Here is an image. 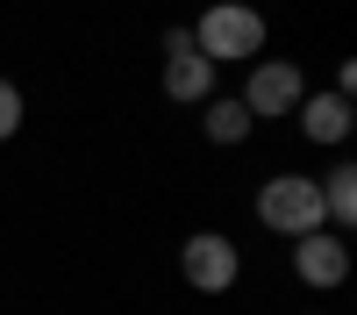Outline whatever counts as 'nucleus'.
I'll return each instance as SVG.
<instances>
[{
    "mask_svg": "<svg viewBox=\"0 0 357 315\" xmlns=\"http://www.w3.org/2000/svg\"><path fill=\"white\" fill-rule=\"evenodd\" d=\"M264 22L250 0H215V8H200V22H193V50L207 57V65H250V57H264Z\"/></svg>",
    "mask_w": 357,
    "mask_h": 315,
    "instance_id": "nucleus-1",
    "label": "nucleus"
},
{
    "mask_svg": "<svg viewBox=\"0 0 357 315\" xmlns=\"http://www.w3.org/2000/svg\"><path fill=\"white\" fill-rule=\"evenodd\" d=\"M257 222L272 229V237H307V229H321L329 215H321V186L307 180V172H279V180L257 186Z\"/></svg>",
    "mask_w": 357,
    "mask_h": 315,
    "instance_id": "nucleus-2",
    "label": "nucleus"
},
{
    "mask_svg": "<svg viewBox=\"0 0 357 315\" xmlns=\"http://www.w3.org/2000/svg\"><path fill=\"white\" fill-rule=\"evenodd\" d=\"M301 94H307V79H301V65L293 57H250V79H243V101L250 108V122H272V115H293L301 108Z\"/></svg>",
    "mask_w": 357,
    "mask_h": 315,
    "instance_id": "nucleus-3",
    "label": "nucleus"
},
{
    "mask_svg": "<svg viewBox=\"0 0 357 315\" xmlns=\"http://www.w3.org/2000/svg\"><path fill=\"white\" fill-rule=\"evenodd\" d=\"M178 272H186V286H200V294H229L236 272H243V258H236V244L222 229H193V237L178 244Z\"/></svg>",
    "mask_w": 357,
    "mask_h": 315,
    "instance_id": "nucleus-4",
    "label": "nucleus"
},
{
    "mask_svg": "<svg viewBox=\"0 0 357 315\" xmlns=\"http://www.w3.org/2000/svg\"><path fill=\"white\" fill-rule=\"evenodd\" d=\"M293 272H301L307 286H343L350 279V244L343 237H329V229H307V237H293Z\"/></svg>",
    "mask_w": 357,
    "mask_h": 315,
    "instance_id": "nucleus-5",
    "label": "nucleus"
},
{
    "mask_svg": "<svg viewBox=\"0 0 357 315\" xmlns=\"http://www.w3.org/2000/svg\"><path fill=\"white\" fill-rule=\"evenodd\" d=\"M293 115H301V136L307 143H329V151H336V143L350 136V94H336V86H329V94H301Z\"/></svg>",
    "mask_w": 357,
    "mask_h": 315,
    "instance_id": "nucleus-6",
    "label": "nucleus"
},
{
    "mask_svg": "<svg viewBox=\"0 0 357 315\" xmlns=\"http://www.w3.org/2000/svg\"><path fill=\"white\" fill-rule=\"evenodd\" d=\"M165 94L186 101V108H193V101H215V65H207L200 50H172V57H165Z\"/></svg>",
    "mask_w": 357,
    "mask_h": 315,
    "instance_id": "nucleus-7",
    "label": "nucleus"
},
{
    "mask_svg": "<svg viewBox=\"0 0 357 315\" xmlns=\"http://www.w3.org/2000/svg\"><path fill=\"white\" fill-rule=\"evenodd\" d=\"M200 129H207V143H243L257 122H250V108L236 94H215V101H200Z\"/></svg>",
    "mask_w": 357,
    "mask_h": 315,
    "instance_id": "nucleus-8",
    "label": "nucleus"
},
{
    "mask_svg": "<svg viewBox=\"0 0 357 315\" xmlns=\"http://www.w3.org/2000/svg\"><path fill=\"white\" fill-rule=\"evenodd\" d=\"M314 186H321V215L350 229V222H357V165L343 158V165L329 172V180H314Z\"/></svg>",
    "mask_w": 357,
    "mask_h": 315,
    "instance_id": "nucleus-9",
    "label": "nucleus"
},
{
    "mask_svg": "<svg viewBox=\"0 0 357 315\" xmlns=\"http://www.w3.org/2000/svg\"><path fill=\"white\" fill-rule=\"evenodd\" d=\"M22 115H29V101H22V86H15V79H0V143H8V136L22 129Z\"/></svg>",
    "mask_w": 357,
    "mask_h": 315,
    "instance_id": "nucleus-10",
    "label": "nucleus"
},
{
    "mask_svg": "<svg viewBox=\"0 0 357 315\" xmlns=\"http://www.w3.org/2000/svg\"><path fill=\"white\" fill-rule=\"evenodd\" d=\"M172 50H193V22H178V29H165V57Z\"/></svg>",
    "mask_w": 357,
    "mask_h": 315,
    "instance_id": "nucleus-11",
    "label": "nucleus"
}]
</instances>
